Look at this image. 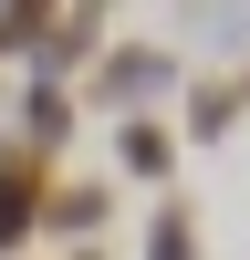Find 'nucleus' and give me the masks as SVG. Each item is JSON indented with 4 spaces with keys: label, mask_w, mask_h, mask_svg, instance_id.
<instances>
[{
    "label": "nucleus",
    "mask_w": 250,
    "mask_h": 260,
    "mask_svg": "<svg viewBox=\"0 0 250 260\" xmlns=\"http://www.w3.org/2000/svg\"><path fill=\"white\" fill-rule=\"evenodd\" d=\"M177 83V62L157 52V42H115V52L94 62V104H115V115H136L146 94H167Z\"/></svg>",
    "instance_id": "f257e3e1"
},
{
    "label": "nucleus",
    "mask_w": 250,
    "mask_h": 260,
    "mask_svg": "<svg viewBox=\"0 0 250 260\" xmlns=\"http://www.w3.org/2000/svg\"><path fill=\"white\" fill-rule=\"evenodd\" d=\"M42 177H52V156H42V146H0V250L42 219Z\"/></svg>",
    "instance_id": "f03ea898"
},
{
    "label": "nucleus",
    "mask_w": 250,
    "mask_h": 260,
    "mask_svg": "<svg viewBox=\"0 0 250 260\" xmlns=\"http://www.w3.org/2000/svg\"><path fill=\"white\" fill-rule=\"evenodd\" d=\"M240 104H250V83H229V73L188 83V136H229V125H240Z\"/></svg>",
    "instance_id": "7ed1b4c3"
},
{
    "label": "nucleus",
    "mask_w": 250,
    "mask_h": 260,
    "mask_svg": "<svg viewBox=\"0 0 250 260\" xmlns=\"http://www.w3.org/2000/svg\"><path fill=\"white\" fill-rule=\"evenodd\" d=\"M73 11V0H0V52H32V42H52V21Z\"/></svg>",
    "instance_id": "20e7f679"
},
{
    "label": "nucleus",
    "mask_w": 250,
    "mask_h": 260,
    "mask_svg": "<svg viewBox=\"0 0 250 260\" xmlns=\"http://www.w3.org/2000/svg\"><path fill=\"white\" fill-rule=\"evenodd\" d=\"M115 156L136 167V177H167V167H177V136H167V125H146V115H136V125H125V136H115Z\"/></svg>",
    "instance_id": "39448f33"
},
{
    "label": "nucleus",
    "mask_w": 250,
    "mask_h": 260,
    "mask_svg": "<svg viewBox=\"0 0 250 260\" xmlns=\"http://www.w3.org/2000/svg\"><path fill=\"white\" fill-rule=\"evenodd\" d=\"M146 260H198V208H177V198H167L157 219H146Z\"/></svg>",
    "instance_id": "423d86ee"
},
{
    "label": "nucleus",
    "mask_w": 250,
    "mask_h": 260,
    "mask_svg": "<svg viewBox=\"0 0 250 260\" xmlns=\"http://www.w3.org/2000/svg\"><path fill=\"white\" fill-rule=\"evenodd\" d=\"M63 125H73V104L42 83V94H32V136H21V146H42V156H52V146H63Z\"/></svg>",
    "instance_id": "0eeeda50"
},
{
    "label": "nucleus",
    "mask_w": 250,
    "mask_h": 260,
    "mask_svg": "<svg viewBox=\"0 0 250 260\" xmlns=\"http://www.w3.org/2000/svg\"><path fill=\"white\" fill-rule=\"evenodd\" d=\"M52 229H104V187H63V198H52Z\"/></svg>",
    "instance_id": "6e6552de"
}]
</instances>
